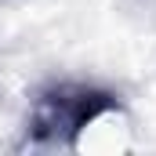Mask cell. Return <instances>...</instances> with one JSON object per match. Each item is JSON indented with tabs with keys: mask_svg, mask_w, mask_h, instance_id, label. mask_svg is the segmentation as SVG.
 <instances>
[{
	"mask_svg": "<svg viewBox=\"0 0 156 156\" xmlns=\"http://www.w3.org/2000/svg\"><path fill=\"white\" fill-rule=\"evenodd\" d=\"M120 109V98L105 87L91 83H55L37 94V105L29 113L26 142L37 149H76L80 134L94 120Z\"/></svg>",
	"mask_w": 156,
	"mask_h": 156,
	"instance_id": "1",
	"label": "cell"
}]
</instances>
